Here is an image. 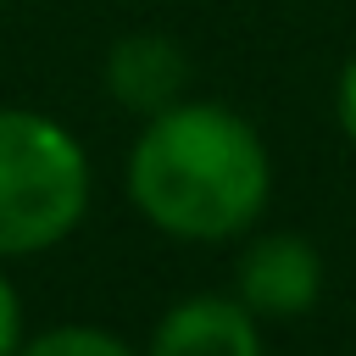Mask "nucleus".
Listing matches in <instances>:
<instances>
[{"mask_svg": "<svg viewBox=\"0 0 356 356\" xmlns=\"http://www.w3.org/2000/svg\"><path fill=\"white\" fill-rule=\"evenodd\" d=\"M139 356H267V345H261V323L245 312L239 295L200 289L156 317Z\"/></svg>", "mask_w": 356, "mask_h": 356, "instance_id": "20e7f679", "label": "nucleus"}, {"mask_svg": "<svg viewBox=\"0 0 356 356\" xmlns=\"http://www.w3.org/2000/svg\"><path fill=\"white\" fill-rule=\"evenodd\" d=\"M17 345H22V295L0 267V356H17Z\"/></svg>", "mask_w": 356, "mask_h": 356, "instance_id": "0eeeda50", "label": "nucleus"}, {"mask_svg": "<svg viewBox=\"0 0 356 356\" xmlns=\"http://www.w3.org/2000/svg\"><path fill=\"white\" fill-rule=\"evenodd\" d=\"M89 156L44 111L0 106V261L56 250L89 217Z\"/></svg>", "mask_w": 356, "mask_h": 356, "instance_id": "f03ea898", "label": "nucleus"}, {"mask_svg": "<svg viewBox=\"0 0 356 356\" xmlns=\"http://www.w3.org/2000/svg\"><path fill=\"white\" fill-rule=\"evenodd\" d=\"M100 78H106V95L122 111L156 117V111H167V106H178L189 95L195 67H189V56H184V44L172 33H150L145 28V33H122L106 50Z\"/></svg>", "mask_w": 356, "mask_h": 356, "instance_id": "39448f33", "label": "nucleus"}, {"mask_svg": "<svg viewBox=\"0 0 356 356\" xmlns=\"http://www.w3.org/2000/svg\"><path fill=\"white\" fill-rule=\"evenodd\" d=\"M334 117H339V134L356 145V56L339 67V83H334Z\"/></svg>", "mask_w": 356, "mask_h": 356, "instance_id": "6e6552de", "label": "nucleus"}, {"mask_svg": "<svg viewBox=\"0 0 356 356\" xmlns=\"http://www.w3.org/2000/svg\"><path fill=\"white\" fill-rule=\"evenodd\" d=\"M17 356H139L128 339H117L111 328H95V323H61V328H44L33 339L17 345Z\"/></svg>", "mask_w": 356, "mask_h": 356, "instance_id": "423d86ee", "label": "nucleus"}, {"mask_svg": "<svg viewBox=\"0 0 356 356\" xmlns=\"http://www.w3.org/2000/svg\"><path fill=\"white\" fill-rule=\"evenodd\" d=\"M0 6H6V0H0Z\"/></svg>", "mask_w": 356, "mask_h": 356, "instance_id": "1a4fd4ad", "label": "nucleus"}, {"mask_svg": "<svg viewBox=\"0 0 356 356\" xmlns=\"http://www.w3.org/2000/svg\"><path fill=\"white\" fill-rule=\"evenodd\" d=\"M234 295L256 323H295L323 300V250L306 234L267 228L234 261Z\"/></svg>", "mask_w": 356, "mask_h": 356, "instance_id": "7ed1b4c3", "label": "nucleus"}, {"mask_svg": "<svg viewBox=\"0 0 356 356\" xmlns=\"http://www.w3.org/2000/svg\"><path fill=\"white\" fill-rule=\"evenodd\" d=\"M128 200L167 239L222 245L261 222L273 200V156L250 117L184 95L145 117L128 150Z\"/></svg>", "mask_w": 356, "mask_h": 356, "instance_id": "f257e3e1", "label": "nucleus"}]
</instances>
